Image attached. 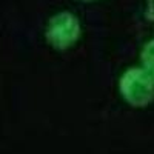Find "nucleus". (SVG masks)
Instances as JSON below:
<instances>
[{"instance_id": "obj_1", "label": "nucleus", "mask_w": 154, "mask_h": 154, "mask_svg": "<svg viewBox=\"0 0 154 154\" xmlns=\"http://www.w3.org/2000/svg\"><path fill=\"white\" fill-rule=\"evenodd\" d=\"M117 88L122 100L131 108H146L154 102V77L142 65L126 68Z\"/></svg>"}, {"instance_id": "obj_2", "label": "nucleus", "mask_w": 154, "mask_h": 154, "mask_svg": "<svg viewBox=\"0 0 154 154\" xmlns=\"http://www.w3.org/2000/svg\"><path fill=\"white\" fill-rule=\"evenodd\" d=\"M82 37V23L74 12L60 11L53 17H49L45 38L51 48L57 51H66L72 48Z\"/></svg>"}, {"instance_id": "obj_3", "label": "nucleus", "mask_w": 154, "mask_h": 154, "mask_svg": "<svg viewBox=\"0 0 154 154\" xmlns=\"http://www.w3.org/2000/svg\"><path fill=\"white\" fill-rule=\"evenodd\" d=\"M140 65L154 77V37L146 40L140 49Z\"/></svg>"}, {"instance_id": "obj_4", "label": "nucleus", "mask_w": 154, "mask_h": 154, "mask_svg": "<svg viewBox=\"0 0 154 154\" xmlns=\"http://www.w3.org/2000/svg\"><path fill=\"white\" fill-rule=\"evenodd\" d=\"M145 17L154 23V0H145Z\"/></svg>"}, {"instance_id": "obj_5", "label": "nucleus", "mask_w": 154, "mask_h": 154, "mask_svg": "<svg viewBox=\"0 0 154 154\" xmlns=\"http://www.w3.org/2000/svg\"><path fill=\"white\" fill-rule=\"evenodd\" d=\"M77 2H83V3H93V2H97V0H77Z\"/></svg>"}]
</instances>
